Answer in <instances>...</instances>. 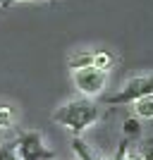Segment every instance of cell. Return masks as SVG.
<instances>
[{"label":"cell","mask_w":153,"mask_h":160,"mask_svg":"<svg viewBox=\"0 0 153 160\" xmlns=\"http://www.w3.org/2000/svg\"><path fill=\"white\" fill-rule=\"evenodd\" d=\"M98 115H100L98 105L84 96V98H74L69 103H65L62 108H58L53 120L58 124H62L65 129L74 132V136H79L81 132H86L93 122L98 120Z\"/></svg>","instance_id":"6da1fadb"},{"label":"cell","mask_w":153,"mask_h":160,"mask_svg":"<svg viewBox=\"0 0 153 160\" xmlns=\"http://www.w3.org/2000/svg\"><path fill=\"white\" fill-rule=\"evenodd\" d=\"M153 93V74H141V77H134L125 84V86L113 96H105L103 103L105 105H132L134 100L144 98V96Z\"/></svg>","instance_id":"7a4b0ae2"},{"label":"cell","mask_w":153,"mask_h":160,"mask_svg":"<svg viewBox=\"0 0 153 160\" xmlns=\"http://www.w3.org/2000/svg\"><path fill=\"white\" fill-rule=\"evenodd\" d=\"M14 148H17L19 160H53V151H50L48 146H43L41 134H36V132L19 134Z\"/></svg>","instance_id":"3957f363"},{"label":"cell","mask_w":153,"mask_h":160,"mask_svg":"<svg viewBox=\"0 0 153 160\" xmlns=\"http://www.w3.org/2000/svg\"><path fill=\"white\" fill-rule=\"evenodd\" d=\"M74 74V84L86 98H96V96L103 93L105 88V72H100L96 67H84V69H77Z\"/></svg>","instance_id":"277c9868"},{"label":"cell","mask_w":153,"mask_h":160,"mask_svg":"<svg viewBox=\"0 0 153 160\" xmlns=\"http://www.w3.org/2000/svg\"><path fill=\"white\" fill-rule=\"evenodd\" d=\"M132 108H134V115H136V117H146V120H151V117H153V93L144 96V98H139V100H134Z\"/></svg>","instance_id":"5b68a950"},{"label":"cell","mask_w":153,"mask_h":160,"mask_svg":"<svg viewBox=\"0 0 153 160\" xmlns=\"http://www.w3.org/2000/svg\"><path fill=\"white\" fill-rule=\"evenodd\" d=\"M93 62V50H79V53H74V58H69V69L77 72V69H84V67H91Z\"/></svg>","instance_id":"8992f818"},{"label":"cell","mask_w":153,"mask_h":160,"mask_svg":"<svg viewBox=\"0 0 153 160\" xmlns=\"http://www.w3.org/2000/svg\"><path fill=\"white\" fill-rule=\"evenodd\" d=\"M72 151L77 153V158H79V160H100L98 155H96L91 148L79 139V136H74V139H72Z\"/></svg>","instance_id":"52a82bcc"},{"label":"cell","mask_w":153,"mask_h":160,"mask_svg":"<svg viewBox=\"0 0 153 160\" xmlns=\"http://www.w3.org/2000/svg\"><path fill=\"white\" fill-rule=\"evenodd\" d=\"M122 132H125L127 139H136L141 134V124H139V117L136 115H129V117H125V122H122Z\"/></svg>","instance_id":"ba28073f"},{"label":"cell","mask_w":153,"mask_h":160,"mask_svg":"<svg viewBox=\"0 0 153 160\" xmlns=\"http://www.w3.org/2000/svg\"><path fill=\"white\" fill-rule=\"evenodd\" d=\"M110 65H113V55L108 53V50H93L91 67H96V69H100V72H105Z\"/></svg>","instance_id":"9c48e42d"},{"label":"cell","mask_w":153,"mask_h":160,"mask_svg":"<svg viewBox=\"0 0 153 160\" xmlns=\"http://www.w3.org/2000/svg\"><path fill=\"white\" fill-rule=\"evenodd\" d=\"M12 124H14V112H12V108L0 105V129H10Z\"/></svg>","instance_id":"30bf717a"},{"label":"cell","mask_w":153,"mask_h":160,"mask_svg":"<svg viewBox=\"0 0 153 160\" xmlns=\"http://www.w3.org/2000/svg\"><path fill=\"white\" fill-rule=\"evenodd\" d=\"M139 158H141V160H153V136L141 141V146H139Z\"/></svg>","instance_id":"8fae6325"},{"label":"cell","mask_w":153,"mask_h":160,"mask_svg":"<svg viewBox=\"0 0 153 160\" xmlns=\"http://www.w3.org/2000/svg\"><path fill=\"white\" fill-rule=\"evenodd\" d=\"M0 160H19L14 146H0Z\"/></svg>","instance_id":"7c38bea8"},{"label":"cell","mask_w":153,"mask_h":160,"mask_svg":"<svg viewBox=\"0 0 153 160\" xmlns=\"http://www.w3.org/2000/svg\"><path fill=\"white\" fill-rule=\"evenodd\" d=\"M127 146H129V141H120V146H117V153H115L113 155V158H110V160H125L127 158V153H129V148H127Z\"/></svg>","instance_id":"4fadbf2b"},{"label":"cell","mask_w":153,"mask_h":160,"mask_svg":"<svg viewBox=\"0 0 153 160\" xmlns=\"http://www.w3.org/2000/svg\"><path fill=\"white\" fill-rule=\"evenodd\" d=\"M125 160H141V158H139V153H127Z\"/></svg>","instance_id":"5bb4252c"},{"label":"cell","mask_w":153,"mask_h":160,"mask_svg":"<svg viewBox=\"0 0 153 160\" xmlns=\"http://www.w3.org/2000/svg\"><path fill=\"white\" fill-rule=\"evenodd\" d=\"M0 5H5V0H0Z\"/></svg>","instance_id":"9a60e30c"},{"label":"cell","mask_w":153,"mask_h":160,"mask_svg":"<svg viewBox=\"0 0 153 160\" xmlns=\"http://www.w3.org/2000/svg\"><path fill=\"white\" fill-rule=\"evenodd\" d=\"M5 2H12V0H5Z\"/></svg>","instance_id":"2e32d148"}]
</instances>
